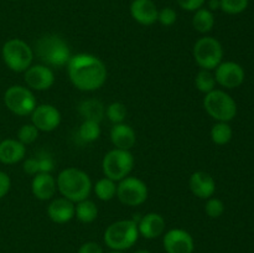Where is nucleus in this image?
Returning a JSON list of instances; mask_svg holds the SVG:
<instances>
[{"label": "nucleus", "instance_id": "nucleus-42", "mask_svg": "<svg viewBox=\"0 0 254 253\" xmlns=\"http://www.w3.org/2000/svg\"><path fill=\"white\" fill-rule=\"evenodd\" d=\"M11 1H17V0H11Z\"/></svg>", "mask_w": 254, "mask_h": 253}, {"label": "nucleus", "instance_id": "nucleus-1", "mask_svg": "<svg viewBox=\"0 0 254 253\" xmlns=\"http://www.w3.org/2000/svg\"><path fill=\"white\" fill-rule=\"evenodd\" d=\"M71 83L82 92H94L104 86L108 71L99 57L91 54L72 55L67 63Z\"/></svg>", "mask_w": 254, "mask_h": 253}, {"label": "nucleus", "instance_id": "nucleus-36", "mask_svg": "<svg viewBox=\"0 0 254 253\" xmlns=\"http://www.w3.org/2000/svg\"><path fill=\"white\" fill-rule=\"evenodd\" d=\"M22 170L26 175L35 176L36 174H39V161H37V158H27L24 160V164H22Z\"/></svg>", "mask_w": 254, "mask_h": 253}, {"label": "nucleus", "instance_id": "nucleus-31", "mask_svg": "<svg viewBox=\"0 0 254 253\" xmlns=\"http://www.w3.org/2000/svg\"><path fill=\"white\" fill-rule=\"evenodd\" d=\"M221 10L228 15H237L248 7L250 0H220Z\"/></svg>", "mask_w": 254, "mask_h": 253}, {"label": "nucleus", "instance_id": "nucleus-3", "mask_svg": "<svg viewBox=\"0 0 254 253\" xmlns=\"http://www.w3.org/2000/svg\"><path fill=\"white\" fill-rule=\"evenodd\" d=\"M139 238L138 223L134 220H119L111 223L103 235L104 243L112 251L129 250L136 243Z\"/></svg>", "mask_w": 254, "mask_h": 253}, {"label": "nucleus", "instance_id": "nucleus-30", "mask_svg": "<svg viewBox=\"0 0 254 253\" xmlns=\"http://www.w3.org/2000/svg\"><path fill=\"white\" fill-rule=\"evenodd\" d=\"M40 135V130L32 123L24 124L21 128L17 130V140L22 143L24 145L35 143Z\"/></svg>", "mask_w": 254, "mask_h": 253}, {"label": "nucleus", "instance_id": "nucleus-24", "mask_svg": "<svg viewBox=\"0 0 254 253\" xmlns=\"http://www.w3.org/2000/svg\"><path fill=\"white\" fill-rule=\"evenodd\" d=\"M192 26L200 34H208L215 26V15L206 7H200L192 16Z\"/></svg>", "mask_w": 254, "mask_h": 253}, {"label": "nucleus", "instance_id": "nucleus-15", "mask_svg": "<svg viewBox=\"0 0 254 253\" xmlns=\"http://www.w3.org/2000/svg\"><path fill=\"white\" fill-rule=\"evenodd\" d=\"M189 188L193 196L201 200H207L215 195L216 181L206 171H195L189 179Z\"/></svg>", "mask_w": 254, "mask_h": 253}, {"label": "nucleus", "instance_id": "nucleus-7", "mask_svg": "<svg viewBox=\"0 0 254 253\" xmlns=\"http://www.w3.org/2000/svg\"><path fill=\"white\" fill-rule=\"evenodd\" d=\"M134 163L135 160L130 150L114 148L104 155L102 160V170L106 178L119 183L130 175L134 169Z\"/></svg>", "mask_w": 254, "mask_h": 253}, {"label": "nucleus", "instance_id": "nucleus-14", "mask_svg": "<svg viewBox=\"0 0 254 253\" xmlns=\"http://www.w3.org/2000/svg\"><path fill=\"white\" fill-rule=\"evenodd\" d=\"M163 246L166 253H192L195 250L193 238L183 228H173L164 235Z\"/></svg>", "mask_w": 254, "mask_h": 253}, {"label": "nucleus", "instance_id": "nucleus-22", "mask_svg": "<svg viewBox=\"0 0 254 253\" xmlns=\"http://www.w3.org/2000/svg\"><path fill=\"white\" fill-rule=\"evenodd\" d=\"M78 112L84 121H94L101 123L106 116V108L101 101L96 98L84 99L78 104Z\"/></svg>", "mask_w": 254, "mask_h": 253}, {"label": "nucleus", "instance_id": "nucleus-5", "mask_svg": "<svg viewBox=\"0 0 254 253\" xmlns=\"http://www.w3.org/2000/svg\"><path fill=\"white\" fill-rule=\"evenodd\" d=\"M34 50L21 39H10L2 45L1 56L7 68L21 73L25 72L34 61Z\"/></svg>", "mask_w": 254, "mask_h": 253}, {"label": "nucleus", "instance_id": "nucleus-18", "mask_svg": "<svg viewBox=\"0 0 254 253\" xmlns=\"http://www.w3.org/2000/svg\"><path fill=\"white\" fill-rule=\"evenodd\" d=\"M32 195L40 201H50L57 192L56 179L47 173H39L32 178Z\"/></svg>", "mask_w": 254, "mask_h": 253}, {"label": "nucleus", "instance_id": "nucleus-40", "mask_svg": "<svg viewBox=\"0 0 254 253\" xmlns=\"http://www.w3.org/2000/svg\"><path fill=\"white\" fill-rule=\"evenodd\" d=\"M134 253H151V252H149V251H146V250H138L136 252H134Z\"/></svg>", "mask_w": 254, "mask_h": 253}, {"label": "nucleus", "instance_id": "nucleus-26", "mask_svg": "<svg viewBox=\"0 0 254 253\" xmlns=\"http://www.w3.org/2000/svg\"><path fill=\"white\" fill-rule=\"evenodd\" d=\"M211 140L216 145H226L231 141L233 136V130L231 126L226 122H217L211 128Z\"/></svg>", "mask_w": 254, "mask_h": 253}, {"label": "nucleus", "instance_id": "nucleus-11", "mask_svg": "<svg viewBox=\"0 0 254 253\" xmlns=\"http://www.w3.org/2000/svg\"><path fill=\"white\" fill-rule=\"evenodd\" d=\"M216 83L227 89H235L245 82L246 73L240 63L233 61L221 62L215 68Z\"/></svg>", "mask_w": 254, "mask_h": 253}, {"label": "nucleus", "instance_id": "nucleus-9", "mask_svg": "<svg viewBox=\"0 0 254 253\" xmlns=\"http://www.w3.org/2000/svg\"><path fill=\"white\" fill-rule=\"evenodd\" d=\"M4 103L12 114L19 117L31 116L37 106L36 97L31 89L20 84H14L5 91Z\"/></svg>", "mask_w": 254, "mask_h": 253}, {"label": "nucleus", "instance_id": "nucleus-34", "mask_svg": "<svg viewBox=\"0 0 254 253\" xmlns=\"http://www.w3.org/2000/svg\"><path fill=\"white\" fill-rule=\"evenodd\" d=\"M37 161H39V171L40 173H47L51 174L55 169V160L51 155L47 154H41V155L36 156Z\"/></svg>", "mask_w": 254, "mask_h": 253}, {"label": "nucleus", "instance_id": "nucleus-38", "mask_svg": "<svg viewBox=\"0 0 254 253\" xmlns=\"http://www.w3.org/2000/svg\"><path fill=\"white\" fill-rule=\"evenodd\" d=\"M78 253H104L103 248L97 242H86L79 247Z\"/></svg>", "mask_w": 254, "mask_h": 253}, {"label": "nucleus", "instance_id": "nucleus-39", "mask_svg": "<svg viewBox=\"0 0 254 253\" xmlns=\"http://www.w3.org/2000/svg\"><path fill=\"white\" fill-rule=\"evenodd\" d=\"M207 5H208V10H210V11H216V10L221 9L220 0H208Z\"/></svg>", "mask_w": 254, "mask_h": 253}, {"label": "nucleus", "instance_id": "nucleus-28", "mask_svg": "<svg viewBox=\"0 0 254 253\" xmlns=\"http://www.w3.org/2000/svg\"><path fill=\"white\" fill-rule=\"evenodd\" d=\"M215 74L208 69H200L195 77V87L201 93L207 94L211 91L216 89Z\"/></svg>", "mask_w": 254, "mask_h": 253}, {"label": "nucleus", "instance_id": "nucleus-16", "mask_svg": "<svg viewBox=\"0 0 254 253\" xmlns=\"http://www.w3.org/2000/svg\"><path fill=\"white\" fill-rule=\"evenodd\" d=\"M159 9L153 0H133L130 4V15L138 24L150 26L158 21Z\"/></svg>", "mask_w": 254, "mask_h": 253}, {"label": "nucleus", "instance_id": "nucleus-13", "mask_svg": "<svg viewBox=\"0 0 254 253\" xmlns=\"http://www.w3.org/2000/svg\"><path fill=\"white\" fill-rule=\"evenodd\" d=\"M61 121V113L52 104H37L31 113V123L40 131L45 133H50L59 128Z\"/></svg>", "mask_w": 254, "mask_h": 253}, {"label": "nucleus", "instance_id": "nucleus-2", "mask_svg": "<svg viewBox=\"0 0 254 253\" xmlns=\"http://www.w3.org/2000/svg\"><path fill=\"white\" fill-rule=\"evenodd\" d=\"M57 191L62 197L73 203L88 198L91 195L93 184L86 171L77 168H66L60 171L56 179Z\"/></svg>", "mask_w": 254, "mask_h": 253}, {"label": "nucleus", "instance_id": "nucleus-27", "mask_svg": "<svg viewBox=\"0 0 254 253\" xmlns=\"http://www.w3.org/2000/svg\"><path fill=\"white\" fill-rule=\"evenodd\" d=\"M101 126L98 122L83 121L78 128V136L84 143H93L101 136Z\"/></svg>", "mask_w": 254, "mask_h": 253}, {"label": "nucleus", "instance_id": "nucleus-23", "mask_svg": "<svg viewBox=\"0 0 254 253\" xmlns=\"http://www.w3.org/2000/svg\"><path fill=\"white\" fill-rule=\"evenodd\" d=\"M74 217L82 223H92L98 217V207L89 198L74 203Z\"/></svg>", "mask_w": 254, "mask_h": 253}, {"label": "nucleus", "instance_id": "nucleus-41", "mask_svg": "<svg viewBox=\"0 0 254 253\" xmlns=\"http://www.w3.org/2000/svg\"><path fill=\"white\" fill-rule=\"evenodd\" d=\"M109 253H123V252H119V251H112V252Z\"/></svg>", "mask_w": 254, "mask_h": 253}, {"label": "nucleus", "instance_id": "nucleus-12", "mask_svg": "<svg viewBox=\"0 0 254 253\" xmlns=\"http://www.w3.org/2000/svg\"><path fill=\"white\" fill-rule=\"evenodd\" d=\"M24 81L31 91H47L55 83V73L47 64H31L24 72Z\"/></svg>", "mask_w": 254, "mask_h": 253}, {"label": "nucleus", "instance_id": "nucleus-10", "mask_svg": "<svg viewBox=\"0 0 254 253\" xmlns=\"http://www.w3.org/2000/svg\"><path fill=\"white\" fill-rule=\"evenodd\" d=\"M149 195L146 184L135 176H127L117 186V197L123 205L136 207L143 205Z\"/></svg>", "mask_w": 254, "mask_h": 253}, {"label": "nucleus", "instance_id": "nucleus-20", "mask_svg": "<svg viewBox=\"0 0 254 253\" xmlns=\"http://www.w3.org/2000/svg\"><path fill=\"white\" fill-rule=\"evenodd\" d=\"M26 155V145L17 139H5L0 141V163L14 165L24 160Z\"/></svg>", "mask_w": 254, "mask_h": 253}, {"label": "nucleus", "instance_id": "nucleus-4", "mask_svg": "<svg viewBox=\"0 0 254 253\" xmlns=\"http://www.w3.org/2000/svg\"><path fill=\"white\" fill-rule=\"evenodd\" d=\"M36 54L47 66H67L71 59V51L67 42L59 35H45L36 42Z\"/></svg>", "mask_w": 254, "mask_h": 253}, {"label": "nucleus", "instance_id": "nucleus-33", "mask_svg": "<svg viewBox=\"0 0 254 253\" xmlns=\"http://www.w3.org/2000/svg\"><path fill=\"white\" fill-rule=\"evenodd\" d=\"M178 20V14L173 7H163L159 10L158 14V22H160L163 26H173Z\"/></svg>", "mask_w": 254, "mask_h": 253}, {"label": "nucleus", "instance_id": "nucleus-29", "mask_svg": "<svg viewBox=\"0 0 254 253\" xmlns=\"http://www.w3.org/2000/svg\"><path fill=\"white\" fill-rule=\"evenodd\" d=\"M128 111H127L126 104L122 102H113L106 108V116L113 124L124 123Z\"/></svg>", "mask_w": 254, "mask_h": 253}, {"label": "nucleus", "instance_id": "nucleus-6", "mask_svg": "<svg viewBox=\"0 0 254 253\" xmlns=\"http://www.w3.org/2000/svg\"><path fill=\"white\" fill-rule=\"evenodd\" d=\"M203 108L211 118L217 122L228 123L237 114V103L222 89H213L210 93L205 94Z\"/></svg>", "mask_w": 254, "mask_h": 253}, {"label": "nucleus", "instance_id": "nucleus-25", "mask_svg": "<svg viewBox=\"0 0 254 253\" xmlns=\"http://www.w3.org/2000/svg\"><path fill=\"white\" fill-rule=\"evenodd\" d=\"M117 186L118 184L116 181L104 176L94 184L93 191L101 201H111L117 196Z\"/></svg>", "mask_w": 254, "mask_h": 253}, {"label": "nucleus", "instance_id": "nucleus-8", "mask_svg": "<svg viewBox=\"0 0 254 253\" xmlns=\"http://www.w3.org/2000/svg\"><path fill=\"white\" fill-rule=\"evenodd\" d=\"M192 56L201 69L212 71L222 62L223 47L216 37H200L193 45Z\"/></svg>", "mask_w": 254, "mask_h": 253}, {"label": "nucleus", "instance_id": "nucleus-21", "mask_svg": "<svg viewBox=\"0 0 254 253\" xmlns=\"http://www.w3.org/2000/svg\"><path fill=\"white\" fill-rule=\"evenodd\" d=\"M111 140L117 149L130 150L136 144L135 130L129 124H113L111 129Z\"/></svg>", "mask_w": 254, "mask_h": 253}, {"label": "nucleus", "instance_id": "nucleus-17", "mask_svg": "<svg viewBox=\"0 0 254 253\" xmlns=\"http://www.w3.org/2000/svg\"><path fill=\"white\" fill-rule=\"evenodd\" d=\"M47 216L59 225L69 222L74 217V203L64 197H54L47 205Z\"/></svg>", "mask_w": 254, "mask_h": 253}, {"label": "nucleus", "instance_id": "nucleus-37", "mask_svg": "<svg viewBox=\"0 0 254 253\" xmlns=\"http://www.w3.org/2000/svg\"><path fill=\"white\" fill-rule=\"evenodd\" d=\"M11 188V179L5 171H0V200L7 195Z\"/></svg>", "mask_w": 254, "mask_h": 253}, {"label": "nucleus", "instance_id": "nucleus-32", "mask_svg": "<svg viewBox=\"0 0 254 253\" xmlns=\"http://www.w3.org/2000/svg\"><path fill=\"white\" fill-rule=\"evenodd\" d=\"M205 212L210 218H218L225 212V203L217 197H210L206 200Z\"/></svg>", "mask_w": 254, "mask_h": 253}, {"label": "nucleus", "instance_id": "nucleus-19", "mask_svg": "<svg viewBox=\"0 0 254 253\" xmlns=\"http://www.w3.org/2000/svg\"><path fill=\"white\" fill-rule=\"evenodd\" d=\"M165 218L156 212H149L141 216L138 222L139 236H143L146 240H154L161 236L165 231Z\"/></svg>", "mask_w": 254, "mask_h": 253}, {"label": "nucleus", "instance_id": "nucleus-35", "mask_svg": "<svg viewBox=\"0 0 254 253\" xmlns=\"http://www.w3.org/2000/svg\"><path fill=\"white\" fill-rule=\"evenodd\" d=\"M176 2H178V5L183 10L195 12L196 10H198L200 7L203 6L206 0H176Z\"/></svg>", "mask_w": 254, "mask_h": 253}]
</instances>
